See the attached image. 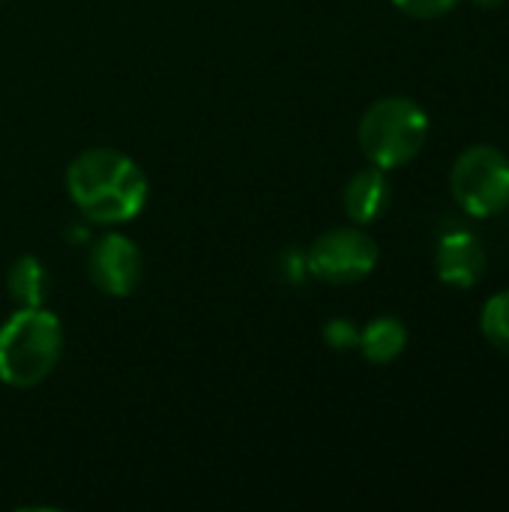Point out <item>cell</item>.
<instances>
[{"label": "cell", "instance_id": "cell-1", "mask_svg": "<svg viewBox=\"0 0 509 512\" xmlns=\"http://www.w3.org/2000/svg\"><path fill=\"white\" fill-rule=\"evenodd\" d=\"M66 192L87 222L123 225L144 210L150 183L141 165L126 153L114 147H90L69 162Z\"/></svg>", "mask_w": 509, "mask_h": 512}, {"label": "cell", "instance_id": "cell-2", "mask_svg": "<svg viewBox=\"0 0 509 512\" xmlns=\"http://www.w3.org/2000/svg\"><path fill=\"white\" fill-rule=\"evenodd\" d=\"M63 327L45 306L15 309L0 324V381L15 390L42 384L60 363Z\"/></svg>", "mask_w": 509, "mask_h": 512}, {"label": "cell", "instance_id": "cell-3", "mask_svg": "<svg viewBox=\"0 0 509 512\" xmlns=\"http://www.w3.org/2000/svg\"><path fill=\"white\" fill-rule=\"evenodd\" d=\"M429 138V114L411 96H384L372 102L357 126V141L369 165L402 168L420 156Z\"/></svg>", "mask_w": 509, "mask_h": 512}, {"label": "cell", "instance_id": "cell-4", "mask_svg": "<svg viewBox=\"0 0 509 512\" xmlns=\"http://www.w3.org/2000/svg\"><path fill=\"white\" fill-rule=\"evenodd\" d=\"M450 192L453 201L477 219L504 213L509 207V156L492 144L465 147L453 162Z\"/></svg>", "mask_w": 509, "mask_h": 512}, {"label": "cell", "instance_id": "cell-5", "mask_svg": "<svg viewBox=\"0 0 509 512\" xmlns=\"http://www.w3.org/2000/svg\"><path fill=\"white\" fill-rule=\"evenodd\" d=\"M378 243L363 225H345L324 231L306 249V267L327 285H357L378 267Z\"/></svg>", "mask_w": 509, "mask_h": 512}, {"label": "cell", "instance_id": "cell-6", "mask_svg": "<svg viewBox=\"0 0 509 512\" xmlns=\"http://www.w3.org/2000/svg\"><path fill=\"white\" fill-rule=\"evenodd\" d=\"M87 276L102 294L129 297L144 279V255L132 237L108 231L90 246Z\"/></svg>", "mask_w": 509, "mask_h": 512}, {"label": "cell", "instance_id": "cell-7", "mask_svg": "<svg viewBox=\"0 0 509 512\" xmlns=\"http://www.w3.org/2000/svg\"><path fill=\"white\" fill-rule=\"evenodd\" d=\"M486 246L468 228H447L435 249V270L444 285L474 288L486 273Z\"/></svg>", "mask_w": 509, "mask_h": 512}, {"label": "cell", "instance_id": "cell-8", "mask_svg": "<svg viewBox=\"0 0 509 512\" xmlns=\"http://www.w3.org/2000/svg\"><path fill=\"white\" fill-rule=\"evenodd\" d=\"M390 195H393V189H390L387 171L378 165H369L345 183L342 204L354 225H372L387 213Z\"/></svg>", "mask_w": 509, "mask_h": 512}, {"label": "cell", "instance_id": "cell-9", "mask_svg": "<svg viewBox=\"0 0 509 512\" xmlns=\"http://www.w3.org/2000/svg\"><path fill=\"white\" fill-rule=\"evenodd\" d=\"M6 294L18 309L45 306L51 294V276L36 255H18L6 270Z\"/></svg>", "mask_w": 509, "mask_h": 512}, {"label": "cell", "instance_id": "cell-10", "mask_svg": "<svg viewBox=\"0 0 509 512\" xmlns=\"http://www.w3.org/2000/svg\"><path fill=\"white\" fill-rule=\"evenodd\" d=\"M408 348V327L393 318V315H381L372 318L363 330H360V345L357 351L375 363V366H387L396 357H402V351Z\"/></svg>", "mask_w": 509, "mask_h": 512}, {"label": "cell", "instance_id": "cell-11", "mask_svg": "<svg viewBox=\"0 0 509 512\" xmlns=\"http://www.w3.org/2000/svg\"><path fill=\"white\" fill-rule=\"evenodd\" d=\"M480 330L492 348L509 354V288L486 300L480 312Z\"/></svg>", "mask_w": 509, "mask_h": 512}, {"label": "cell", "instance_id": "cell-12", "mask_svg": "<svg viewBox=\"0 0 509 512\" xmlns=\"http://www.w3.org/2000/svg\"><path fill=\"white\" fill-rule=\"evenodd\" d=\"M324 342L333 351H351L360 345V327L351 318H330L324 327Z\"/></svg>", "mask_w": 509, "mask_h": 512}, {"label": "cell", "instance_id": "cell-13", "mask_svg": "<svg viewBox=\"0 0 509 512\" xmlns=\"http://www.w3.org/2000/svg\"><path fill=\"white\" fill-rule=\"evenodd\" d=\"M393 3H396V9H402L405 15L429 21V18H441V15H447V12H453L462 0H393Z\"/></svg>", "mask_w": 509, "mask_h": 512}, {"label": "cell", "instance_id": "cell-14", "mask_svg": "<svg viewBox=\"0 0 509 512\" xmlns=\"http://www.w3.org/2000/svg\"><path fill=\"white\" fill-rule=\"evenodd\" d=\"M474 6H480V9H498L504 0H471Z\"/></svg>", "mask_w": 509, "mask_h": 512}]
</instances>
